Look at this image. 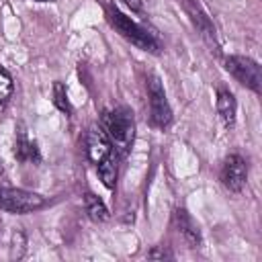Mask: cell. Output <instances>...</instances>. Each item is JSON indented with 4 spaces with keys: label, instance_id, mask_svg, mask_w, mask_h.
Here are the masks:
<instances>
[{
    "label": "cell",
    "instance_id": "obj_1",
    "mask_svg": "<svg viewBox=\"0 0 262 262\" xmlns=\"http://www.w3.org/2000/svg\"><path fill=\"white\" fill-rule=\"evenodd\" d=\"M106 14H108V20L111 25L127 39L131 41L133 45H137L139 49L143 51H151V53H158L160 51V41L156 39L154 33H149L145 27L137 25L135 20H131L129 16H125L117 6H106Z\"/></svg>",
    "mask_w": 262,
    "mask_h": 262
},
{
    "label": "cell",
    "instance_id": "obj_2",
    "mask_svg": "<svg viewBox=\"0 0 262 262\" xmlns=\"http://www.w3.org/2000/svg\"><path fill=\"white\" fill-rule=\"evenodd\" d=\"M102 129L111 137V141L125 151L135 135V123H133V113L125 106H117L111 111H104L102 115Z\"/></svg>",
    "mask_w": 262,
    "mask_h": 262
},
{
    "label": "cell",
    "instance_id": "obj_3",
    "mask_svg": "<svg viewBox=\"0 0 262 262\" xmlns=\"http://www.w3.org/2000/svg\"><path fill=\"white\" fill-rule=\"evenodd\" d=\"M47 205V199L31 192V190H23V188H6L0 186V209L8 211V213H16V215H25V213H33L39 211Z\"/></svg>",
    "mask_w": 262,
    "mask_h": 262
},
{
    "label": "cell",
    "instance_id": "obj_4",
    "mask_svg": "<svg viewBox=\"0 0 262 262\" xmlns=\"http://www.w3.org/2000/svg\"><path fill=\"white\" fill-rule=\"evenodd\" d=\"M225 70L250 90L254 92L262 90V70L254 59L244 57V55H229L225 59Z\"/></svg>",
    "mask_w": 262,
    "mask_h": 262
},
{
    "label": "cell",
    "instance_id": "obj_5",
    "mask_svg": "<svg viewBox=\"0 0 262 262\" xmlns=\"http://www.w3.org/2000/svg\"><path fill=\"white\" fill-rule=\"evenodd\" d=\"M147 94H149V113H151V123L160 129H166L172 123V108L166 100L164 86L156 76L149 78L147 82Z\"/></svg>",
    "mask_w": 262,
    "mask_h": 262
},
{
    "label": "cell",
    "instance_id": "obj_6",
    "mask_svg": "<svg viewBox=\"0 0 262 262\" xmlns=\"http://www.w3.org/2000/svg\"><path fill=\"white\" fill-rule=\"evenodd\" d=\"M246 180H248V166H246L244 158L237 156V154L227 156L225 162H223V168H221L223 186L227 190H231V192H239L244 188Z\"/></svg>",
    "mask_w": 262,
    "mask_h": 262
},
{
    "label": "cell",
    "instance_id": "obj_7",
    "mask_svg": "<svg viewBox=\"0 0 262 262\" xmlns=\"http://www.w3.org/2000/svg\"><path fill=\"white\" fill-rule=\"evenodd\" d=\"M86 145H88V158L98 164L100 160H104L111 151H113V141L106 135V131L102 129V125H92L88 129L86 135Z\"/></svg>",
    "mask_w": 262,
    "mask_h": 262
},
{
    "label": "cell",
    "instance_id": "obj_8",
    "mask_svg": "<svg viewBox=\"0 0 262 262\" xmlns=\"http://www.w3.org/2000/svg\"><path fill=\"white\" fill-rule=\"evenodd\" d=\"M235 113H237V104L233 94L227 88H219L217 92V115L221 119V123L229 129L235 125Z\"/></svg>",
    "mask_w": 262,
    "mask_h": 262
},
{
    "label": "cell",
    "instance_id": "obj_9",
    "mask_svg": "<svg viewBox=\"0 0 262 262\" xmlns=\"http://www.w3.org/2000/svg\"><path fill=\"white\" fill-rule=\"evenodd\" d=\"M14 156L20 162H39V149L37 143L29 139L27 131L23 125H18V133H16V143H14Z\"/></svg>",
    "mask_w": 262,
    "mask_h": 262
},
{
    "label": "cell",
    "instance_id": "obj_10",
    "mask_svg": "<svg viewBox=\"0 0 262 262\" xmlns=\"http://www.w3.org/2000/svg\"><path fill=\"white\" fill-rule=\"evenodd\" d=\"M174 223H176L178 231L184 235V239H186L192 248H196V246L201 244V233H199L194 221L188 217V213H186L184 209H176V211H174Z\"/></svg>",
    "mask_w": 262,
    "mask_h": 262
},
{
    "label": "cell",
    "instance_id": "obj_11",
    "mask_svg": "<svg viewBox=\"0 0 262 262\" xmlns=\"http://www.w3.org/2000/svg\"><path fill=\"white\" fill-rule=\"evenodd\" d=\"M84 207H86L88 217H90L94 223H104V221L108 219V209H106V205H104L94 192H86V194H84Z\"/></svg>",
    "mask_w": 262,
    "mask_h": 262
},
{
    "label": "cell",
    "instance_id": "obj_12",
    "mask_svg": "<svg viewBox=\"0 0 262 262\" xmlns=\"http://www.w3.org/2000/svg\"><path fill=\"white\" fill-rule=\"evenodd\" d=\"M96 166H98V176H100L102 184L106 188H115V182H117V158H115V154L111 151Z\"/></svg>",
    "mask_w": 262,
    "mask_h": 262
},
{
    "label": "cell",
    "instance_id": "obj_13",
    "mask_svg": "<svg viewBox=\"0 0 262 262\" xmlns=\"http://www.w3.org/2000/svg\"><path fill=\"white\" fill-rule=\"evenodd\" d=\"M188 12L192 14V23L199 27V31H201V35L209 41V45H213L215 47V31H213V27H211V23H209V18L199 10V6L194 8L192 4H188Z\"/></svg>",
    "mask_w": 262,
    "mask_h": 262
},
{
    "label": "cell",
    "instance_id": "obj_14",
    "mask_svg": "<svg viewBox=\"0 0 262 262\" xmlns=\"http://www.w3.org/2000/svg\"><path fill=\"white\" fill-rule=\"evenodd\" d=\"M53 104L61 111V113H70L72 111V106H70V100H68V92H66V86L57 80V82H53Z\"/></svg>",
    "mask_w": 262,
    "mask_h": 262
},
{
    "label": "cell",
    "instance_id": "obj_15",
    "mask_svg": "<svg viewBox=\"0 0 262 262\" xmlns=\"http://www.w3.org/2000/svg\"><path fill=\"white\" fill-rule=\"evenodd\" d=\"M12 90H14V84H12L10 74L6 70H0V106L10 100Z\"/></svg>",
    "mask_w": 262,
    "mask_h": 262
},
{
    "label": "cell",
    "instance_id": "obj_16",
    "mask_svg": "<svg viewBox=\"0 0 262 262\" xmlns=\"http://www.w3.org/2000/svg\"><path fill=\"white\" fill-rule=\"evenodd\" d=\"M123 4H125L127 8H131V12H141V10H143L141 0H123Z\"/></svg>",
    "mask_w": 262,
    "mask_h": 262
},
{
    "label": "cell",
    "instance_id": "obj_17",
    "mask_svg": "<svg viewBox=\"0 0 262 262\" xmlns=\"http://www.w3.org/2000/svg\"><path fill=\"white\" fill-rule=\"evenodd\" d=\"M147 256H149V258H168L170 254H168V252H160V250H154V252H149Z\"/></svg>",
    "mask_w": 262,
    "mask_h": 262
},
{
    "label": "cell",
    "instance_id": "obj_18",
    "mask_svg": "<svg viewBox=\"0 0 262 262\" xmlns=\"http://www.w3.org/2000/svg\"><path fill=\"white\" fill-rule=\"evenodd\" d=\"M35 2H53V0H35Z\"/></svg>",
    "mask_w": 262,
    "mask_h": 262
},
{
    "label": "cell",
    "instance_id": "obj_19",
    "mask_svg": "<svg viewBox=\"0 0 262 262\" xmlns=\"http://www.w3.org/2000/svg\"><path fill=\"white\" fill-rule=\"evenodd\" d=\"M0 174H2V166H0Z\"/></svg>",
    "mask_w": 262,
    "mask_h": 262
}]
</instances>
